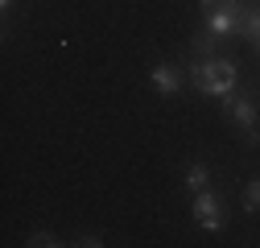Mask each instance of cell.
<instances>
[{
    "label": "cell",
    "instance_id": "obj_1",
    "mask_svg": "<svg viewBox=\"0 0 260 248\" xmlns=\"http://www.w3.org/2000/svg\"><path fill=\"white\" fill-rule=\"evenodd\" d=\"M186 75H190V83L199 87L203 96H211V100H223V96H232V91L240 87L236 62L223 58V54H211V58H186Z\"/></svg>",
    "mask_w": 260,
    "mask_h": 248
},
{
    "label": "cell",
    "instance_id": "obj_2",
    "mask_svg": "<svg viewBox=\"0 0 260 248\" xmlns=\"http://www.w3.org/2000/svg\"><path fill=\"white\" fill-rule=\"evenodd\" d=\"M219 104L227 108V116L236 120V129L244 133V141L256 149V145H260V104H256V96H248V91L236 87L232 96H223Z\"/></svg>",
    "mask_w": 260,
    "mask_h": 248
},
{
    "label": "cell",
    "instance_id": "obj_3",
    "mask_svg": "<svg viewBox=\"0 0 260 248\" xmlns=\"http://www.w3.org/2000/svg\"><path fill=\"white\" fill-rule=\"evenodd\" d=\"M190 215H194V224H199L203 232H223V228H227V211H223V199L211 191V186L194 191V199H190Z\"/></svg>",
    "mask_w": 260,
    "mask_h": 248
},
{
    "label": "cell",
    "instance_id": "obj_4",
    "mask_svg": "<svg viewBox=\"0 0 260 248\" xmlns=\"http://www.w3.org/2000/svg\"><path fill=\"white\" fill-rule=\"evenodd\" d=\"M186 62H157V67L149 71V83L157 96H178V91L186 87Z\"/></svg>",
    "mask_w": 260,
    "mask_h": 248
},
{
    "label": "cell",
    "instance_id": "obj_5",
    "mask_svg": "<svg viewBox=\"0 0 260 248\" xmlns=\"http://www.w3.org/2000/svg\"><path fill=\"white\" fill-rule=\"evenodd\" d=\"M203 186H211V170H207V162H190V166H186V191L194 195V191H203Z\"/></svg>",
    "mask_w": 260,
    "mask_h": 248
},
{
    "label": "cell",
    "instance_id": "obj_6",
    "mask_svg": "<svg viewBox=\"0 0 260 248\" xmlns=\"http://www.w3.org/2000/svg\"><path fill=\"white\" fill-rule=\"evenodd\" d=\"M244 211H248V215H256V211H260V178H256V182H248V191H244Z\"/></svg>",
    "mask_w": 260,
    "mask_h": 248
},
{
    "label": "cell",
    "instance_id": "obj_7",
    "mask_svg": "<svg viewBox=\"0 0 260 248\" xmlns=\"http://www.w3.org/2000/svg\"><path fill=\"white\" fill-rule=\"evenodd\" d=\"M25 244H29V248H58V244H62V240H58V236H54V232H34V236H29V240H25Z\"/></svg>",
    "mask_w": 260,
    "mask_h": 248
},
{
    "label": "cell",
    "instance_id": "obj_8",
    "mask_svg": "<svg viewBox=\"0 0 260 248\" xmlns=\"http://www.w3.org/2000/svg\"><path fill=\"white\" fill-rule=\"evenodd\" d=\"M248 42L256 46V58H260V9L252 13V25H248Z\"/></svg>",
    "mask_w": 260,
    "mask_h": 248
},
{
    "label": "cell",
    "instance_id": "obj_9",
    "mask_svg": "<svg viewBox=\"0 0 260 248\" xmlns=\"http://www.w3.org/2000/svg\"><path fill=\"white\" fill-rule=\"evenodd\" d=\"M227 5H232V0H199V13H219Z\"/></svg>",
    "mask_w": 260,
    "mask_h": 248
},
{
    "label": "cell",
    "instance_id": "obj_10",
    "mask_svg": "<svg viewBox=\"0 0 260 248\" xmlns=\"http://www.w3.org/2000/svg\"><path fill=\"white\" fill-rule=\"evenodd\" d=\"M75 244H79V248H100V244H104V240H100V236H79V240H75Z\"/></svg>",
    "mask_w": 260,
    "mask_h": 248
},
{
    "label": "cell",
    "instance_id": "obj_11",
    "mask_svg": "<svg viewBox=\"0 0 260 248\" xmlns=\"http://www.w3.org/2000/svg\"><path fill=\"white\" fill-rule=\"evenodd\" d=\"M0 13H5V17H9V13H13V0H0Z\"/></svg>",
    "mask_w": 260,
    "mask_h": 248
},
{
    "label": "cell",
    "instance_id": "obj_12",
    "mask_svg": "<svg viewBox=\"0 0 260 248\" xmlns=\"http://www.w3.org/2000/svg\"><path fill=\"white\" fill-rule=\"evenodd\" d=\"M256 9H260V0H256Z\"/></svg>",
    "mask_w": 260,
    "mask_h": 248
}]
</instances>
